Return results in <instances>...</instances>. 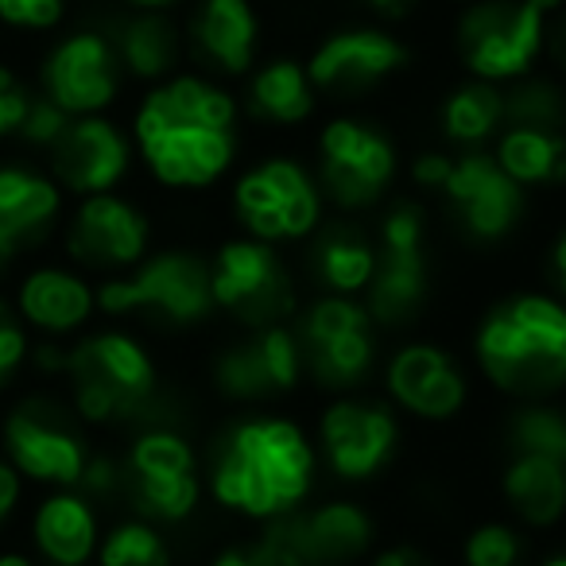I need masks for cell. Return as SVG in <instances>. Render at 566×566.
I'll use <instances>...</instances> for the list:
<instances>
[{
  "label": "cell",
  "mask_w": 566,
  "mask_h": 566,
  "mask_svg": "<svg viewBox=\"0 0 566 566\" xmlns=\"http://www.w3.org/2000/svg\"><path fill=\"white\" fill-rule=\"evenodd\" d=\"M128 136L136 164L167 195H210L244 164L237 90L190 66L144 90Z\"/></svg>",
  "instance_id": "cell-1"
},
{
  "label": "cell",
  "mask_w": 566,
  "mask_h": 566,
  "mask_svg": "<svg viewBox=\"0 0 566 566\" xmlns=\"http://www.w3.org/2000/svg\"><path fill=\"white\" fill-rule=\"evenodd\" d=\"M318 473V447L300 419L256 408L237 416L210 450V493L249 520L300 512Z\"/></svg>",
  "instance_id": "cell-2"
},
{
  "label": "cell",
  "mask_w": 566,
  "mask_h": 566,
  "mask_svg": "<svg viewBox=\"0 0 566 566\" xmlns=\"http://www.w3.org/2000/svg\"><path fill=\"white\" fill-rule=\"evenodd\" d=\"M470 357L501 396L551 400L566 388V303L547 287L504 292L473 323Z\"/></svg>",
  "instance_id": "cell-3"
},
{
  "label": "cell",
  "mask_w": 566,
  "mask_h": 566,
  "mask_svg": "<svg viewBox=\"0 0 566 566\" xmlns=\"http://www.w3.org/2000/svg\"><path fill=\"white\" fill-rule=\"evenodd\" d=\"M307 164L323 187L326 206L342 218L377 213L388 198H396V182L403 179V148L392 128L357 109L318 120Z\"/></svg>",
  "instance_id": "cell-4"
},
{
  "label": "cell",
  "mask_w": 566,
  "mask_h": 566,
  "mask_svg": "<svg viewBox=\"0 0 566 566\" xmlns=\"http://www.w3.org/2000/svg\"><path fill=\"white\" fill-rule=\"evenodd\" d=\"M71 411L82 423H133L159 400V365L148 342L125 326L86 331L66 346Z\"/></svg>",
  "instance_id": "cell-5"
},
{
  "label": "cell",
  "mask_w": 566,
  "mask_h": 566,
  "mask_svg": "<svg viewBox=\"0 0 566 566\" xmlns=\"http://www.w3.org/2000/svg\"><path fill=\"white\" fill-rule=\"evenodd\" d=\"M226 202L237 233L283 252L303 249L331 218V206L311 164L292 151L244 159L229 179Z\"/></svg>",
  "instance_id": "cell-6"
},
{
  "label": "cell",
  "mask_w": 566,
  "mask_h": 566,
  "mask_svg": "<svg viewBox=\"0 0 566 566\" xmlns=\"http://www.w3.org/2000/svg\"><path fill=\"white\" fill-rule=\"evenodd\" d=\"M97 315L148 323L159 331H198L213 315L210 256L182 244L151 249L136 268L97 280Z\"/></svg>",
  "instance_id": "cell-7"
},
{
  "label": "cell",
  "mask_w": 566,
  "mask_h": 566,
  "mask_svg": "<svg viewBox=\"0 0 566 566\" xmlns=\"http://www.w3.org/2000/svg\"><path fill=\"white\" fill-rule=\"evenodd\" d=\"M377 241V275L365 292V311L380 334L408 331L431 303V213L416 195H396L369 221Z\"/></svg>",
  "instance_id": "cell-8"
},
{
  "label": "cell",
  "mask_w": 566,
  "mask_h": 566,
  "mask_svg": "<svg viewBox=\"0 0 566 566\" xmlns=\"http://www.w3.org/2000/svg\"><path fill=\"white\" fill-rule=\"evenodd\" d=\"M307 380L331 396L361 392L385 361V334L361 300L311 295L292 318Z\"/></svg>",
  "instance_id": "cell-9"
},
{
  "label": "cell",
  "mask_w": 566,
  "mask_h": 566,
  "mask_svg": "<svg viewBox=\"0 0 566 566\" xmlns=\"http://www.w3.org/2000/svg\"><path fill=\"white\" fill-rule=\"evenodd\" d=\"M210 256V295L213 315L229 318L241 331L292 323L300 311V272L283 249L229 233Z\"/></svg>",
  "instance_id": "cell-10"
},
{
  "label": "cell",
  "mask_w": 566,
  "mask_h": 566,
  "mask_svg": "<svg viewBox=\"0 0 566 566\" xmlns=\"http://www.w3.org/2000/svg\"><path fill=\"white\" fill-rule=\"evenodd\" d=\"M547 28L524 0H473L458 9L450 48L465 78L489 86H512L527 78L547 59Z\"/></svg>",
  "instance_id": "cell-11"
},
{
  "label": "cell",
  "mask_w": 566,
  "mask_h": 566,
  "mask_svg": "<svg viewBox=\"0 0 566 566\" xmlns=\"http://www.w3.org/2000/svg\"><path fill=\"white\" fill-rule=\"evenodd\" d=\"M303 63H307L318 97L349 109L403 78L416 63V51L396 28L377 24V20H357V24H342L318 35Z\"/></svg>",
  "instance_id": "cell-12"
},
{
  "label": "cell",
  "mask_w": 566,
  "mask_h": 566,
  "mask_svg": "<svg viewBox=\"0 0 566 566\" xmlns=\"http://www.w3.org/2000/svg\"><path fill=\"white\" fill-rule=\"evenodd\" d=\"M434 202L447 210L454 233L473 249H501L524 229L532 195L520 190L493 151H454V164Z\"/></svg>",
  "instance_id": "cell-13"
},
{
  "label": "cell",
  "mask_w": 566,
  "mask_h": 566,
  "mask_svg": "<svg viewBox=\"0 0 566 566\" xmlns=\"http://www.w3.org/2000/svg\"><path fill=\"white\" fill-rule=\"evenodd\" d=\"M210 385L226 403L244 411L272 408L283 396H295L307 385V365L292 323L241 331L218 346L210 361Z\"/></svg>",
  "instance_id": "cell-14"
},
{
  "label": "cell",
  "mask_w": 566,
  "mask_h": 566,
  "mask_svg": "<svg viewBox=\"0 0 566 566\" xmlns=\"http://www.w3.org/2000/svg\"><path fill=\"white\" fill-rule=\"evenodd\" d=\"M82 419L51 396L20 400L0 423V450L20 478L40 485L78 489V478L90 462V447L78 431Z\"/></svg>",
  "instance_id": "cell-15"
},
{
  "label": "cell",
  "mask_w": 566,
  "mask_h": 566,
  "mask_svg": "<svg viewBox=\"0 0 566 566\" xmlns=\"http://www.w3.org/2000/svg\"><path fill=\"white\" fill-rule=\"evenodd\" d=\"M156 229L140 202L113 190V195L78 198L63 221V249L71 268L82 275H120L151 252Z\"/></svg>",
  "instance_id": "cell-16"
},
{
  "label": "cell",
  "mask_w": 566,
  "mask_h": 566,
  "mask_svg": "<svg viewBox=\"0 0 566 566\" xmlns=\"http://www.w3.org/2000/svg\"><path fill=\"white\" fill-rule=\"evenodd\" d=\"M380 385H385L388 403L419 423H450L470 403L465 361L431 338H403L385 349Z\"/></svg>",
  "instance_id": "cell-17"
},
{
  "label": "cell",
  "mask_w": 566,
  "mask_h": 566,
  "mask_svg": "<svg viewBox=\"0 0 566 566\" xmlns=\"http://www.w3.org/2000/svg\"><path fill=\"white\" fill-rule=\"evenodd\" d=\"M120 470H125V493L133 496L140 516L179 524L198 509L202 481H198L195 442L175 427H144Z\"/></svg>",
  "instance_id": "cell-18"
},
{
  "label": "cell",
  "mask_w": 566,
  "mask_h": 566,
  "mask_svg": "<svg viewBox=\"0 0 566 566\" xmlns=\"http://www.w3.org/2000/svg\"><path fill=\"white\" fill-rule=\"evenodd\" d=\"M315 442L342 481H369L400 450V411L365 392L331 396L318 411Z\"/></svg>",
  "instance_id": "cell-19"
},
{
  "label": "cell",
  "mask_w": 566,
  "mask_h": 566,
  "mask_svg": "<svg viewBox=\"0 0 566 566\" xmlns=\"http://www.w3.org/2000/svg\"><path fill=\"white\" fill-rule=\"evenodd\" d=\"M40 94L66 117H102L125 94V71L117 63L105 28L66 32L40 63Z\"/></svg>",
  "instance_id": "cell-20"
},
{
  "label": "cell",
  "mask_w": 566,
  "mask_h": 566,
  "mask_svg": "<svg viewBox=\"0 0 566 566\" xmlns=\"http://www.w3.org/2000/svg\"><path fill=\"white\" fill-rule=\"evenodd\" d=\"M190 71L241 82L264 59V12L256 0H190L179 17Z\"/></svg>",
  "instance_id": "cell-21"
},
{
  "label": "cell",
  "mask_w": 566,
  "mask_h": 566,
  "mask_svg": "<svg viewBox=\"0 0 566 566\" xmlns=\"http://www.w3.org/2000/svg\"><path fill=\"white\" fill-rule=\"evenodd\" d=\"M136 167V148L125 125L102 117H74L48 151V175L63 195L94 198L125 187Z\"/></svg>",
  "instance_id": "cell-22"
},
{
  "label": "cell",
  "mask_w": 566,
  "mask_h": 566,
  "mask_svg": "<svg viewBox=\"0 0 566 566\" xmlns=\"http://www.w3.org/2000/svg\"><path fill=\"white\" fill-rule=\"evenodd\" d=\"M237 102H241L244 125H256L264 133H303L318 125L323 97L307 74L303 55L275 51L264 55L241 82H237Z\"/></svg>",
  "instance_id": "cell-23"
},
{
  "label": "cell",
  "mask_w": 566,
  "mask_h": 566,
  "mask_svg": "<svg viewBox=\"0 0 566 566\" xmlns=\"http://www.w3.org/2000/svg\"><path fill=\"white\" fill-rule=\"evenodd\" d=\"M20 323L48 342L78 338L97 318V283H90L71 264H40L17 283Z\"/></svg>",
  "instance_id": "cell-24"
},
{
  "label": "cell",
  "mask_w": 566,
  "mask_h": 566,
  "mask_svg": "<svg viewBox=\"0 0 566 566\" xmlns=\"http://www.w3.org/2000/svg\"><path fill=\"white\" fill-rule=\"evenodd\" d=\"M377 241L369 221L361 218H326V226L303 244V280L311 295H342L365 300L373 275H377Z\"/></svg>",
  "instance_id": "cell-25"
},
{
  "label": "cell",
  "mask_w": 566,
  "mask_h": 566,
  "mask_svg": "<svg viewBox=\"0 0 566 566\" xmlns=\"http://www.w3.org/2000/svg\"><path fill=\"white\" fill-rule=\"evenodd\" d=\"M264 535L292 551L303 566H338L369 551L373 516L354 501H326L311 512L272 520Z\"/></svg>",
  "instance_id": "cell-26"
},
{
  "label": "cell",
  "mask_w": 566,
  "mask_h": 566,
  "mask_svg": "<svg viewBox=\"0 0 566 566\" xmlns=\"http://www.w3.org/2000/svg\"><path fill=\"white\" fill-rule=\"evenodd\" d=\"M66 195L48 171L0 164V264L43 244L63 221Z\"/></svg>",
  "instance_id": "cell-27"
},
{
  "label": "cell",
  "mask_w": 566,
  "mask_h": 566,
  "mask_svg": "<svg viewBox=\"0 0 566 566\" xmlns=\"http://www.w3.org/2000/svg\"><path fill=\"white\" fill-rule=\"evenodd\" d=\"M125 82H140L144 90L171 78L187 66V43H182L179 12H120L105 28Z\"/></svg>",
  "instance_id": "cell-28"
},
{
  "label": "cell",
  "mask_w": 566,
  "mask_h": 566,
  "mask_svg": "<svg viewBox=\"0 0 566 566\" xmlns=\"http://www.w3.org/2000/svg\"><path fill=\"white\" fill-rule=\"evenodd\" d=\"M509 120V102L504 86H489L478 78H458L454 86L442 90L434 102V133L439 144L450 151H481L501 136Z\"/></svg>",
  "instance_id": "cell-29"
},
{
  "label": "cell",
  "mask_w": 566,
  "mask_h": 566,
  "mask_svg": "<svg viewBox=\"0 0 566 566\" xmlns=\"http://www.w3.org/2000/svg\"><path fill=\"white\" fill-rule=\"evenodd\" d=\"M501 171L527 195H555L566 187V133L539 125H504L489 144Z\"/></svg>",
  "instance_id": "cell-30"
},
{
  "label": "cell",
  "mask_w": 566,
  "mask_h": 566,
  "mask_svg": "<svg viewBox=\"0 0 566 566\" xmlns=\"http://www.w3.org/2000/svg\"><path fill=\"white\" fill-rule=\"evenodd\" d=\"M35 547L55 566H82L97 551V512L74 489H59L35 509Z\"/></svg>",
  "instance_id": "cell-31"
},
{
  "label": "cell",
  "mask_w": 566,
  "mask_h": 566,
  "mask_svg": "<svg viewBox=\"0 0 566 566\" xmlns=\"http://www.w3.org/2000/svg\"><path fill=\"white\" fill-rule=\"evenodd\" d=\"M501 493L524 524L551 527L566 516V465L535 454H509Z\"/></svg>",
  "instance_id": "cell-32"
},
{
  "label": "cell",
  "mask_w": 566,
  "mask_h": 566,
  "mask_svg": "<svg viewBox=\"0 0 566 566\" xmlns=\"http://www.w3.org/2000/svg\"><path fill=\"white\" fill-rule=\"evenodd\" d=\"M509 454H535L566 465V408L551 400H524L504 419Z\"/></svg>",
  "instance_id": "cell-33"
},
{
  "label": "cell",
  "mask_w": 566,
  "mask_h": 566,
  "mask_svg": "<svg viewBox=\"0 0 566 566\" xmlns=\"http://www.w3.org/2000/svg\"><path fill=\"white\" fill-rule=\"evenodd\" d=\"M509 102V120L504 125H539V128H563L566 133V82L555 74H527V78L504 86Z\"/></svg>",
  "instance_id": "cell-34"
},
{
  "label": "cell",
  "mask_w": 566,
  "mask_h": 566,
  "mask_svg": "<svg viewBox=\"0 0 566 566\" xmlns=\"http://www.w3.org/2000/svg\"><path fill=\"white\" fill-rule=\"evenodd\" d=\"M102 566H171L167 543L148 520H125L97 547Z\"/></svg>",
  "instance_id": "cell-35"
},
{
  "label": "cell",
  "mask_w": 566,
  "mask_h": 566,
  "mask_svg": "<svg viewBox=\"0 0 566 566\" xmlns=\"http://www.w3.org/2000/svg\"><path fill=\"white\" fill-rule=\"evenodd\" d=\"M524 539L509 524H481L465 539V566H516Z\"/></svg>",
  "instance_id": "cell-36"
},
{
  "label": "cell",
  "mask_w": 566,
  "mask_h": 566,
  "mask_svg": "<svg viewBox=\"0 0 566 566\" xmlns=\"http://www.w3.org/2000/svg\"><path fill=\"white\" fill-rule=\"evenodd\" d=\"M450 164H454V151L442 148V144H431V148H419L411 159H403V179L416 190V198H423V202L431 198L434 202L450 175Z\"/></svg>",
  "instance_id": "cell-37"
},
{
  "label": "cell",
  "mask_w": 566,
  "mask_h": 566,
  "mask_svg": "<svg viewBox=\"0 0 566 566\" xmlns=\"http://www.w3.org/2000/svg\"><path fill=\"white\" fill-rule=\"evenodd\" d=\"M71 12V0H0V24L17 32H51Z\"/></svg>",
  "instance_id": "cell-38"
},
{
  "label": "cell",
  "mask_w": 566,
  "mask_h": 566,
  "mask_svg": "<svg viewBox=\"0 0 566 566\" xmlns=\"http://www.w3.org/2000/svg\"><path fill=\"white\" fill-rule=\"evenodd\" d=\"M28 357H32V338H28V326L20 323L17 307L0 295V385H9V380L24 369Z\"/></svg>",
  "instance_id": "cell-39"
},
{
  "label": "cell",
  "mask_w": 566,
  "mask_h": 566,
  "mask_svg": "<svg viewBox=\"0 0 566 566\" xmlns=\"http://www.w3.org/2000/svg\"><path fill=\"white\" fill-rule=\"evenodd\" d=\"M74 117H66L59 105H51L48 97L35 90V102H32V109H28V117H24V125H20V136L17 140L20 144H28V148H40L43 156H48L51 148H55V140L63 136V128L71 125Z\"/></svg>",
  "instance_id": "cell-40"
},
{
  "label": "cell",
  "mask_w": 566,
  "mask_h": 566,
  "mask_svg": "<svg viewBox=\"0 0 566 566\" xmlns=\"http://www.w3.org/2000/svg\"><path fill=\"white\" fill-rule=\"evenodd\" d=\"M32 102H35V90L17 71L0 66V140H17Z\"/></svg>",
  "instance_id": "cell-41"
},
{
  "label": "cell",
  "mask_w": 566,
  "mask_h": 566,
  "mask_svg": "<svg viewBox=\"0 0 566 566\" xmlns=\"http://www.w3.org/2000/svg\"><path fill=\"white\" fill-rule=\"evenodd\" d=\"M213 566H303V563L287 547H280L272 535H264V539L252 543V547L226 551Z\"/></svg>",
  "instance_id": "cell-42"
},
{
  "label": "cell",
  "mask_w": 566,
  "mask_h": 566,
  "mask_svg": "<svg viewBox=\"0 0 566 566\" xmlns=\"http://www.w3.org/2000/svg\"><path fill=\"white\" fill-rule=\"evenodd\" d=\"M543 268H547V292H555L558 300L566 303V226L551 237L547 244V256H543Z\"/></svg>",
  "instance_id": "cell-43"
},
{
  "label": "cell",
  "mask_w": 566,
  "mask_h": 566,
  "mask_svg": "<svg viewBox=\"0 0 566 566\" xmlns=\"http://www.w3.org/2000/svg\"><path fill=\"white\" fill-rule=\"evenodd\" d=\"M361 4H365V12L377 20V24L396 28V24H403V20L416 17L423 0H361Z\"/></svg>",
  "instance_id": "cell-44"
},
{
  "label": "cell",
  "mask_w": 566,
  "mask_h": 566,
  "mask_svg": "<svg viewBox=\"0 0 566 566\" xmlns=\"http://www.w3.org/2000/svg\"><path fill=\"white\" fill-rule=\"evenodd\" d=\"M20 473L12 470V462L4 458V450H0V524L12 516V509L20 504Z\"/></svg>",
  "instance_id": "cell-45"
},
{
  "label": "cell",
  "mask_w": 566,
  "mask_h": 566,
  "mask_svg": "<svg viewBox=\"0 0 566 566\" xmlns=\"http://www.w3.org/2000/svg\"><path fill=\"white\" fill-rule=\"evenodd\" d=\"M547 59H551V66H555V78L566 82V12L551 20V28H547Z\"/></svg>",
  "instance_id": "cell-46"
},
{
  "label": "cell",
  "mask_w": 566,
  "mask_h": 566,
  "mask_svg": "<svg viewBox=\"0 0 566 566\" xmlns=\"http://www.w3.org/2000/svg\"><path fill=\"white\" fill-rule=\"evenodd\" d=\"M373 566H427V558H423V551H416V547H388V551H380Z\"/></svg>",
  "instance_id": "cell-47"
},
{
  "label": "cell",
  "mask_w": 566,
  "mask_h": 566,
  "mask_svg": "<svg viewBox=\"0 0 566 566\" xmlns=\"http://www.w3.org/2000/svg\"><path fill=\"white\" fill-rule=\"evenodd\" d=\"M128 12H182L190 0H120Z\"/></svg>",
  "instance_id": "cell-48"
},
{
  "label": "cell",
  "mask_w": 566,
  "mask_h": 566,
  "mask_svg": "<svg viewBox=\"0 0 566 566\" xmlns=\"http://www.w3.org/2000/svg\"><path fill=\"white\" fill-rule=\"evenodd\" d=\"M527 9H535L543 20H555V17H563L566 12V0H524Z\"/></svg>",
  "instance_id": "cell-49"
},
{
  "label": "cell",
  "mask_w": 566,
  "mask_h": 566,
  "mask_svg": "<svg viewBox=\"0 0 566 566\" xmlns=\"http://www.w3.org/2000/svg\"><path fill=\"white\" fill-rule=\"evenodd\" d=\"M0 566H32V558H24V555H0Z\"/></svg>",
  "instance_id": "cell-50"
},
{
  "label": "cell",
  "mask_w": 566,
  "mask_h": 566,
  "mask_svg": "<svg viewBox=\"0 0 566 566\" xmlns=\"http://www.w3.org/2000/svg\"><path fill=\"white\" fill-rule=\"evenodd\" d=\"M543 566H566V555H555V558H547Z\"/></svg>",
  "instance_id": "cell-51"
},
{
  "label": "cell",
  "mask_w": 566,
  "mask_h": 566,
  "mask_svg": "<svg viewBox=\"0 0 566 566\" xmlns=\"http://www.w3.org/2000/svg\"><path fill=\"white\" fill-rule=\"evenodd\" d=\"M447 4H454V9H465V4H473V0H447Z\"/></svg>",
  "instance_id": "cell-52"
},
{
  "label": "cell",
  "mask_w": 566,
  "mask_h": 566,
  "mask_svg": "<svg viewBox=\"0 0 566 566\" xmlns=\"http://www.w3.org/2000/svg\"><path fill=\"white\" fill-rule=\"evenodd\" d=\"M0 268H4V264H0Z\"/></svg>",
  "instance_id": "cell-53"
}]
</instances>
